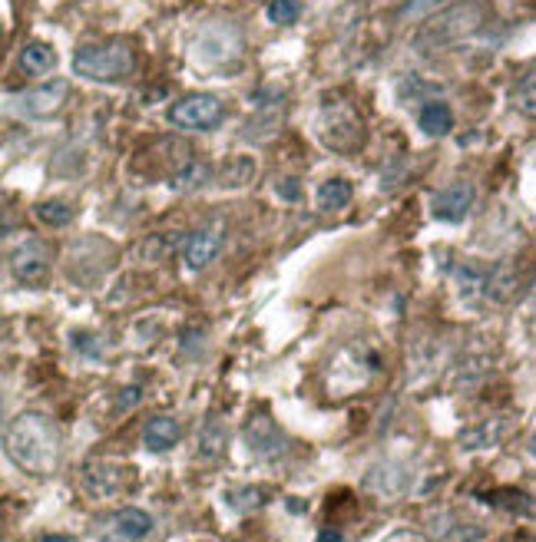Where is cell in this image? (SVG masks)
Returning <instances> with one entry per match:
<instances>
[{
  "mask_svg": "<svg viewBox=\"0 0 536 542\" xmlns=\"http://www.w3.org/2000/svg\"><path fill=\"white\" fill-rule=\"evenodd\" d=\"M136 70V53L130 40L87 43L73 53V73L90 83H120Z\"/></svg>",
  "mask_w": 536,
  "mask_h": 542,
  "instance_id": "2",
  "label": "cell"
},
{
  "mask_svg": "<svg viewBox=\"0 0 536 542\" xmlns=\"http://www.w3.org/2000/svg\"><path fill=\"white\" fill-rule=\"evenodd\" d=\"M116 529H120V536L126 539H143L149 536V529H153V519L143 509H123L120 516H116Z\"/></svg>",
  "mask_w": 536,
  "mask_h": 542,
  "instance_id": "22",
  "label": "cell"
},
{
  "mask_svg": "<svg viewBox=\"0 0 536 542\" xmlns=\"http://www.w3.org/2000/svg\"><path fill=\"white\" fill-rule=\"evenodd\" d=\"M222 242H225V225L216 222L212 229H202V232H192L186 238V265L192 271H202L212 258L222 252Z\"/></svg>",
  "mask_w": 536,
  "mask_h": 542,
  "instance_id": "12",
  "label": "cell"
},
{
  "mask_svg": "<svg viewBox=\"0 0 536 542\" xmlns=\"http://www.w3.org/2000/svg\"><path fill=\"white\" fill-rule=\"evenodd\" d=\"M278 195H282V199L285 202H298V199H302V182H298V179H278Z\"/></svg>",
  "mask_w": 536,
  "mask_h": 542,
  "instance_id": "26",
  "label": "cell"
},
{
  "mask_svg": "<svg viewBox=\"0 0 536 542\" xmlns=\"http://www.w3.org/2000/svg\"><path fill=\"white\" fill-rule=\"evenodd\" d=\"M44 542H77V539H73V536H47Z\"/></svg>",
  "mask_w": 536,
  "mask_h": 542,
  "instance_id": "30",
  "label": "cell"
},
{
  "mask_svg": "<svg viewBox=\"0 0 536 542\" xmlns=\"http://www.w3.org/2000/svg\"><path fill=\"white\" fill-rule=\"evenodd\" d=\"M321 139H325V146L338 149V153H358L364 146V123L361 116L355 113V106L348 103H328L325 110H321Z\"/></svg>",
  "mask_w": 536,
  "mask_h": 542,
  "instance_id": "5",
  "label": "cell"
},
{
  "mask_svg": "<svg viewBox=\"0 0 536 542\" xmlns=\"http://www.w3.org/2000/svg\"><path fill=\"white\" fill-rule=\"evenodd\" d=\"M182 440V427L176 417H153L143 430V443L149 453H169Z\"/></svg>",
  "mask_w": 536,
  "mask_h": 542,
  "instance_id": "16",
  "label": "cell"
},
{
  "mask_svg": "<svg viewBox=\"0 0 536 542\" xmlns=\"http://www.w3.org/2000/svg\"><path fill=\"white\" fill-rule=\"evenodd\" d=\"M225 116V103L212 93H192L182 96V100L173 103L169 110V123L179 129H189V133H209L216 129Z\"/></svg>",
  "mask_w": 536,
  "mask_h": 542,
  "instance_id": "6",
  "label": "cell"
},
{
  "mask_svg": "<svg viewBox=\"0 0 536 542\" xmlns=\"http://www.w3.org/2000/svg\"><path fill=\"white\" fill-rule=\"evenodd\" d=\"M474 199H477V192L470 182H454V186H447L441 189L431 199V212H434V219L437 222H464L467 219V212L474 209Z\"/></svg>",
  "mask_w": 536,
  "mask_h": 542,
  "instance_id": "11",
  "label": "cell"
},
{
  "mask_svg": "<svg viewBox=\"0 0 536 542\" xmlns=\"http://www.w3.org/2000/svg\"><path fill=\"white\" fill-rule=\"evenodd\" d=\"M407 483H411V476L398 463H381L364 476V490L378 493L381 500H398V496L407 493Z\"/></svg>",
  "mask_w": 536,
  "mask_h": 542,
  "instance_id": "13",
  "label": "cell"
},
{
  "mask_svg": "<svg viewBox=\"0 0 536 542\" xmlns=\"http://www.w3.org/2000/svg\"><path fill=\"white\" fill-rule=\"evenodd\" d=\"M17 67H20L24 77H44V73H50L53 67H57V50H53L50 43H44V40H34V43H27V47L20 50Z\"/></svg>",
  "mask_w": 536,
  "mask_h": 542,
  "instance_id": "17",
  "label": "cell"
},
{
  "mask_svg": "<svg viewBox=\"0 0 536 542\" xmlns=\"http://www.w3.org/2000/svg\"><path fill=\"white\" fill-rule=\"evenodd\" d=\"M225 450H229V430H225V420L219 414H212L199 430L196 457L206 460V463H219L225 457Z\"/></svg>",
  "mask_w": 536,
  "mask_h": 542,
  "instance_id": "15",
  "label": "cell"
},
{
  "mask_svg": "<svg viewBox=\"0 0 536 542\" xmlns=\"http://www.w3.org/2000/svg\"><path fill=\"white\" fill-rule=\"evenodd\" d=\"M318 542H345V539H341L338 529H325V533L318 536Z\"/></svg>",
  "mask_w": 536,
  "mask_h": 542,
  "instance_id": "29",
  "label": "cell"
},
{
  "mask_svg": "<svg viewBox=\"0 0 536 542\" xmlns=\"http://www.w3.org/2000/svg\"><path fill=\"white\" fill-rule=\"evenodd\" d=\"M116 262V248L106 242V238H83V242L73 248V258H70V271L80 281V285H93L100 281L106 271L113 268Z\"/></svg>",
  "mask_w": 536,
  "mask_h": 542,
  "instance_id": "8",
  "label": "cell"
},
{
  "mask_svg": "<svg viewBox=\"0 0 536 542\" xmlns=\"http://www.w3.org/2000/svg\"><path fill=\"white\" fill-rule=\"evenodd\" d=\"M133 400H139V387H126L123 394H120V407H133Z\"/></svg>",
  "mask_w": 536,
  "mask_h": 542,
  "instance_id": "28",
  "label": "cell"
},
{
  "mask_svg": "<svg viewBox=\"0 0 536 542\" xmlns=\"http://www.w3.org/2000/svg\"><path fill=\"white\" fill-rule=\"evenodd\" d=\"M222 500H225V506L232 509V513L245 516V513H255L259 506H265L268 496H265V490H259V486H232Z\"/></svg>",
  "mask_w": 536,
  "mask_h": 542,
  "instance_id": "21",
  "label": "cell"
},
{
  "mask_svg": "<svg viewBox=\"0 0 536 542\" xmlns=\"http://www.w3.org/2000/svg\"><path fill=\"white\" fill-rule=\"evenodd\" d=\"M242 57V37L229 24H212L192 40V63L202 70H225Z\"/></svg>",
  "mask_w": 536,
  "mask_h": 542,
  "instance_id": "4",
  "label": "cell"
},
{
  "mask_svg": "<svg viewBox=\"0 0 536 542\" xmlns=\"http://www.w3.org/2000/svg\"><path fill=\"white\" fill-rule=\"evenodd\" d=\"M245 447H249L259 460L282 457L285 433L278 430V424L272 420V414H268V410H262V414H255V417L249 420V427H245Z\"/></svg>",
  "mask_w": 536,
  "mask_h": 542,
  "instance_id": "10",
  "label": "cell"
},
{
  "mask_svg": "<svg viewBox=\"0 0 536 542\" xmlns=\"http://www.w3.org/2000/svg\"><path fill=\"white\" fill-rule=\"evenodd\" d=\"M351 199H355V189H351L348 179H325L318 186V209L335 215V212H345Z\"/></svg>",
  "mask_w": 536,
  "mask_h": 542,
  "instance_id": "18",
  "label": "cell"
},
{
  "mask_svg": "<svg viewBox=\"0 0 536 542\" xmlns=\"http://www.w3.org/2000/svg\"><path fill=\"white\" fill-rule=\"evenodd\" d=\"M0 427H4V410H0Z\"/></svg>",
  "mask_w": 536,
  "mask_h": 542,
  "instance_id": "31",
  "label": "cell"
},
{
  "mask_svg": "<svg viewBox=\"0 0 536 542\" xmlns=\"http://www.w3.org/2000/svg\"><path fill=\"white\" fill-rule=\"evenodd\" d=\"M209 179V169H206V162H192V166H186L179 172V176L173 179V186H179V189H196L199 182H206Z\"/></svg>",
  "mask_w": 536,
  "mask_h": 542,
  "instance_id": "25",
  "label": "cell"
},
{
  "mask_svg": "<svg viewBox=\"0 0 536 542\" xmlns=\"http://www.w3.org/2000/svg\"><path fill=\"white\" fill-rule=\"evenodd\" d=\"M431 523L437 533H441V539H454V542H484L487 539L484 526L464 523V519H454V516H434Z\"/></svg>",
  "mask_w": 536,
  "mask_h": 542,
  "instance_id": "20",
  "label": "cell"
},
{
  "mask_svg": "<svg viewBox=\"0 0 536 542\" xmlns=\"http://www.w3.org/2000/svg\"><path fill=\"white\" fill-rule=\"evenodd\" d=\"M484 7L480 4H457V7H447L444 14H437L431 24L421 30L417 43L421 47H431V50H444V47H454V43L474 37L480 27H484Z\"/></svg>",
  "mask_w": 536,
  "mask_h": 542,
  "instance_id": "3",
  "label": "cell"
},
{
  "mask_svg": "<svg viewBox=\"0 0 536 542\" xmlns=\"http://www.w3.org/2000/svg\"><path fill=\"white\" fill-rule=\"evenodd\" d=\"M513 427H517V420H513V417H493V420H484L480 427H470L467 433H460V447H467V450H490V447H500V443L513 433Z\"/></svg>",
  "mask_w": 536,
  "mask_h": 542,
  "instance_id": "14",
  "label": "cell"
},
{
  "mask_svg": "<svg viewBox=\"0 0 536 542\" xmlns=\"http://www.w3.org/2000/svg\"><path fill=\"white\" fill-rule=\"evenodd\" d=\"M417 126H421L424 136L441 139L454 129V113H450V106L444 103H424L421 113H417Z\"/></svg>",
  "mask_w": 536,
  "mask_h": 542,
  "instance_id": "19",
  "label": "cell"
},
{
  "mask_svg": "<svg viewBox=\"0 0 536 542\" xmlns=\"http://www.w3.org/2000/svg\"><path fill=\"white\" fill-rule=\"evenodd\" d=\"M4 447H7L10 463H14L17 470H24L27 476L47 480V476L60 470L63 437H60V427L53 424L47 414L27 410V414L14 417V424L4 433Z\"/></svg>",
  "mask_w": 536,
  "mask_h": 542,
  "instance_id": "1",
  "label": "cell"
},
{
  "mask_svg": "<svg viewBox=\"0 0 536 542\" xmlns=\"http://www.w3.org/2000/svg\"><path fill=\"white\" fill-rule=\"evenodd\" d=\"M37 219L44 225H53V229H63L73 219V209L67 202H40L37 205Z\"/></svg>",
  "mask_w": 536,
  "mask_h": 542,
  "instance_id": "24",
  "label": "cell"
},
{
  "mask_svg": "<svg viewBox=\"0 0 536 542\" xmlns=\"http://www.w3.org/2000/svg\"><path fill=\"white\" fill-rule=\"evenodd\" d=\"M67 96H70V83L67 80H50L44 86H34V90L24 93V96H17L14 110L20 116H27V119H47V116L57 113L63 103H67Z\"/></svg>",
  "mask_w": 536,
  "mask_h": 542,
  "instance_id": "9",
  "label": "cell"
},
{
  "mask_svg": "<svg viewBox=\"0 0 536 542\" xmlns=\"http://www.w3.org/2000/svg\"><path fill=\"white\" fill-rule=\"evenodd\" d=\"M381 542H434V539L414 533V529H394V533H388Z\"/></svg>",
  "mask_w": 536,
  "mask_h": 542,
  "instance_id": "27",
  "label": "cell"
},
{
  "mask_svg": "<svg viewBox=\"0 0 536 542\" xmlns=\"http://www.w3.org/2000/svg\"><path fill=\"white\" fill-rule=\"evenodd\" d=\"M50 268H53V252L40 238H27V242H20L14 252H10V271H14V278L27 288L47 285Z\"/></svg>",
  "mask_w": 536,
  "mask_h": 542,
  "instance_id": "7",
  "label": "cell"
},
{
  "mask_svg": "<svg viewBox=\"0 0 536 542\" xmlns=\"http://www.w3.org/2000/svg\"><path fill=\"white\" fill-rule=\"evenodd\" d=\"M302 17V0H272L268 4V20L275 27H292Z\"/></svg>",
  "mask_w": 536,
  "mask_h": 542,
  "instance_id": "23",
  "label": "cell"
}]
</instances>
